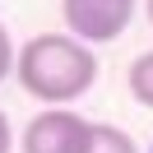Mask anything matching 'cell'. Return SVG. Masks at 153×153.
<instances>
[{
    "label": "cell",
    "instance_id": "cell-4",
    "mask_svg": "<svg viewBox=\"0 0 153 153\" xmlns=\"http://www.w3.org/2000/svg\"><path fill=\"white\" fill-rule=\"evenodd\" d=\"M125 84H130L134 102L153 107V51H144V56H134V60H130V74H125Z\"/></svg>",
    "mask_w": 153,
    "mask_h": 153
},
{
    "label": "cell",
    "instance_id": "cell-7",
    "mask_svg": "<svg viewBox=\"0 0 153 153\" xmlns=\"http://www.w3.org/2000/svg\"><path fill=\"white\" fill-rule=\"evenodd\" d=\"M14 149V130H10V116L0 111V153H10Z\"/></svg>",
    "mask_w": 153,
    "mask_h": 153
},
{
    "label": "cell",
    "instance_id": "cell-1",
    "mask_svg": "<svg viewBox=\"0 0 153 153\" xmlns=\"http://www.w3.org/2000/svg\"><path fill=\"white\" fill-rule=\"evenodd\" d=\"M19 84L28 97H42L47 107H70L84 97L97 79V56L74 33H37L19 47Z\"/></svg>",
    "mask_w": 153,
    "mask_h": 153
},
{
    "label": "cell",
    "instance_id": "cell-9",
    "mask_svg": "<svg viewBox=\"0 0 153 153\" xmlns=\"http://www.w3.org/2000/svg\"><path fill=\"white\" fill-rule=\"evenodd\" d=\"M149 153H153V149H149Z\"/></svg>",
    "mask_w": 153,
    "mask_h": 153
},
{
    "label": "cell",
    "instance_id": "cell-2",
    "mask_svg": "<svg viewBox=\"0 0 153 153\" xmlns=\"http://www.w3.org/2000/svg\"><path fill=\"white\" fill-rule=\"evenodd\" d=\"M23 153H88L93 149V121L70 107H42L19 134Z\"/></svg>",
    "mask_w": 153,
    "mask_h": 153
},
{
    "label": "cell",
    "instance_id": "cell-8",
    "mask_svg": "<svg viewBox=\"0 0 153 153\" xmlns=\"http://www.w3.org/2000/svg\"><path fill=\"white\" fill-rule=\"evenodd\" d=\"M149 23H153V0H149Z\"/></svg>",
    "mask_w": 153,
    "mask_h": 153
},
{
    "label": "cell",
    "instance_id": "cell-6",
    "mask_svg": "<svg viewBox=\"0 0 153 153\" xmlns=\"http://www.w3.org/2000/svg\"><path fill=\"white\" fill-rule=\"evenodd\" d=\"M19 70V51H14V42H10V33H5V23H0V84Z\"/></svg>",
    "mask_w": 153,
    "mask_h": 153
},
{
    "label": "cell",
    "instance_id": "cell-5",
    "mask_svg": "<svg viewBox=\"0 0 153 153\" xmlns=\"http://www.w3.org/2000/svg\"><path fill=\"white\" fill-rule=\"evenodd\" d=\"M88 153H139V149H134V139L121 130V125L93 121V149H88Z\"/></svg>",
    "mask_w": 153,
    "mask_h": 153
},
{
    "label": "cell",
    "instance_id": "cell-3",
    "mask_svg": "<svg viewBox=\"0 0 153 153\" xmlns=\"http://www.w3.org/2000/svg\"><path fill=\"white\" fill-rule=\"evenodd\" d=\"M60 14L65 28L93 47V42H116L130 28L134 0H60Z\"/></svg>",
    "mask_w": 153,
    "mask_h": 153
}]
</instances>
